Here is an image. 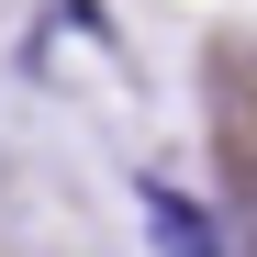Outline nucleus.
Instances as JSON below:
<instances>
[{
  "instance_id": "obj_1",
  "label": "nucleus",
  "mask_w": 257,
  "mask_h": 257,
  "mask_svg": "<svg viewBox=\"0 0 257 257\" xmlns=\"http://www.w3.org/2000/svg\"><path fill=\"white\" fill-rule=\"evenodd\" d=\"M146 224H157L168 246H179V257H212V224H201V212H190V201H168L157 179H146Z\"/></svg>"
}]
</instances>
